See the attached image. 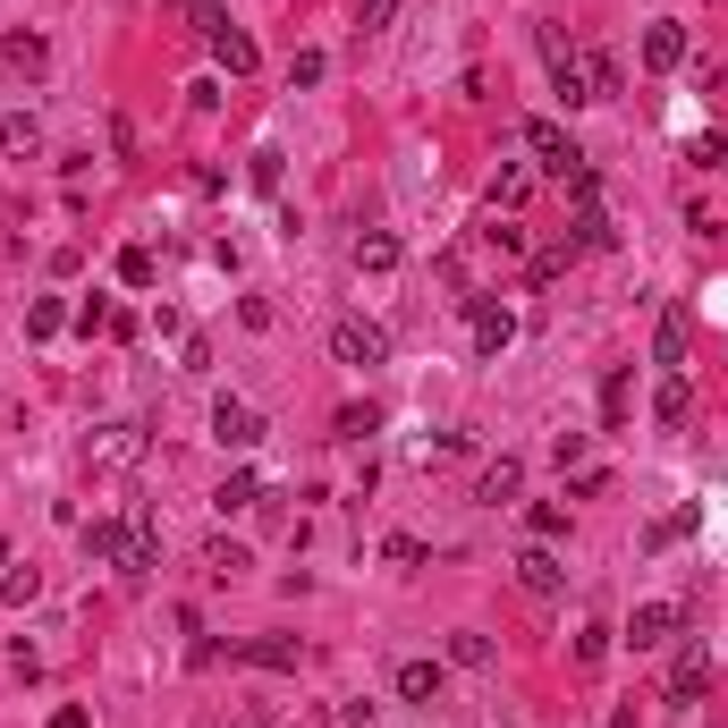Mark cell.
Returning <instances> with one entry per match:
<instances>
[{
	"label": "cell",
	"mask_w": 728,
	"mask_h": 728,
	"mask_svg": "<svg viewBox=\"0 0 728 728\" xmlns=\"http://www.w3.org/2000/svg\"><path fill=\"white\" fill-rule=\"evenodd\" d=\"M525 145H534V161L551 170V178H593V161H585V145H576L568 127H551V119H525Z\"/></svg>",
	"instance_id": "cell-1"
},
{
	"label": "cell",
	"mask_w": 728,
	"mask_h": 728,
	"mask_svg": "<svg viewBox=\"0 0 728 728\" xmlns=\"http://www.w3.org/2000/svg\"><path fill=\"white\" fill-rule=\"evenodd\" d=\"M331 356H339V365H390V331L348 314V322H331Z\"/></svg>",
	"instance_id": "cell-2"
},
{
	"label": "cell",
	"mask_w": 728,
	"mask_h": 728,
	"mask_svg": "<svg viewBox=\"0 0 728 728\" xmlns=\"http://www.w3.org/2000/svg\"><path fill=\"white\" fill-rule=\"evenodd\" d=\"M212 441L221 449H254L263 441V415H254L246 398H212Z\"/></svg>",
	"instance_id": "cell-3"
},
{
	"label": "cell",
	"mask_w": 728,
	"mask_h": 728,
	"mask_svg": "<svg viewBox=\"0 0 728 728\" xmlns=\"http://www.w3.org/2000/svg\"><path fill=\"white\" fill-rule=\"evenodd\" d=\"M678 619H686L678 602H644V610L627 619V644H635V652H661L669 635H678Z\"/></svg>",
	"instance_id": "cell-4"
},
{
	"label": "cell",
	"mask_w": 728,
	"mask_h": 728,
	"mask_svg": "<svg viewBox=\"0 0 728 728\" xmlns=\"http://www.w3.org/2000/svg\"><path fill=\"white\" fill-rule=\"evenodd\" d=\"M136 458H145V432H136V424H102V432H94V466H111V475H127Z\"/></svg>",
	"instance_id": "cell-5"
},
{
	"label": "cell",
	"mask_w": 728,
	"mask_h": 728,
	"mask_svg": "<svg viewBox=\"0 0 728 728\" xmlns=\"http://www.w3.org/2000/svg\"><path fill=\"white\" fill-rule=\"evenodd\" d=\"M466 322H475V348H483V356H500L508 339H517V314H508V305H492V297H475V305H466Z\"/></svg>",
	"instance_id": "cell-6"
},
{
	"label": "cell",
	"mask_w": 728,
	"mask_h": 728,
	"mask_svg": "<svg viewBox=\"0 0 728 728\" xmlns=\"http://www.w3.org/2000/svg\"><path fill=\"white\" fill-rule=\"evenodd\" d=\"M153 568H161V534L136 517V525H127V542H119V576H153Z\"/></svg>",
	"instance_id": "cell-7"
},
{
	"label": "cell",
	"mask_w": 728,
	"mask_h": 728,
	"mask_svg": "<svg viewBox=\"0 0 728 728\" xmlns=\"http://www.w3.org/2000/svg\"><path fill=\"white\" fill-rule=\"evenodd\" d=\"M517 585H525V593H559V585H568V568H559V559H551V551H525V559H517Z\"/></svg>",
	"instance_id": "cell-8"
},
{
	"label": "cell",
	"mask_w": 728,
	"mask_h": 728,
	"mask_svg": "<svg viewBox=\"0 0 728 728\" xmlns=\"http://www.w3.org/2000/svg\"><path fill=\"white\" fill-rule=\"evenodd\" d=\"M703 686H712V661H703V644H695V652H678V669H669V703H695Z\"/></svg>",
	"instance_id": "cell-9"
},
{
	"label": "cell",
	"mask_w": 728,
	"mask_h": 728,
	"mask_svg": "<svg viewBox=\"0 0 728 728\" xmlns=\"http://www.w3.org/2000/svg\"><path fill=\"white\" fill-rule=\"evenodd\" d=\"M686 60V26H678V18H661V26L644 34V68H678Z\"/></svg>",
	"instance_id": "cell-10"
},
{
	"label": "cell",
	"mask_w": 728,
	"mask_h": 728,
	"mask_svg": "<svg viewBox=\"0 0 728 728\" xmlns=\"http://www.w3.org/2000/svg\"><path fill=\"white\" fill-rule=\"evenodd\" d=\"M398 703H441V661H398Z\"/></svg>",
	"instance_id": "cell-11"
},
{
	"label": "cell",
	"mask_w": 728,
	"mask_h": 728,
	"mask_svg": "<svg viewBox=\"0 0 728 728\" xmlns=\"http://www.w3.org/2000/svg\"><path fill=\"white\" fill-rule=\"evenodd\" d=\"M238 661H254V669H297V644H288V635H254V644H238Z\"/></svg>",
	"instance_id": "cell-12"
},
{
	"label": "cell",
	"mask_w": 728,
	"mask_h": 728,
	"mask_svg": "<svg viewBox=\"0 0 728 728\" xmlns=\"http://www.w3.org/2000/svg\"><path fill=\"white\" fill-rule=\"evenodd\" d=\"M652 356H661L669 373L686 365V314H678V305H669V314H661V331H652Z\"/></svg>",
	"instance_id": "cell-13"
},
{
	"label": "cell",
	"mask_w": 728,
	"mask_h": 728,
	"mask_svg": "<svg viewBox=\"0 0 728 728\" xmlns=\"http://www.w3.org/2000/svg\"><path fill=\"white\" fill-rule=\"evenodd\" d=\"M356 271H398V238H390V229L356 238Z\"/></svg>",
	"instance_id": "cell-14"
},
{
	"label": "cell",
	"mask_w": 728,
	"mask_h": 728,
	"mask_svg": "<svg viewBox=\"0 0 728 728\" xmlns=\"http://www.w3.org/2000/svg\"><path fill=\"white\" fill-rule=\"evenodd\" d=\"M0 145H9L18 161H34V153H43V127H34L26 111H9V119H0Z\"/></svg>",
	"instance_id": "cell-15"
},
{
	"label": "cell",
	"mask_w": 728,
	"mask_h": 728,
	"mask_svg": "<svg viewBox=\"0 0 728 728\" xmlns=\"http://www.w3.org/2000/svg\"><path fill=\"white\" fill-rule=\"evenodd\" d=\"M517 483H525V466H517V458H492V466H483V500H492V508L517 500Z\"/></svg>",
	"instance_id": "cell-16"
},
{
	"label": "cell",
	"mask_w": 728,
	"mask_h": 728,
	"mask_svg": "<svg viewBox=\"0 0 728 728\" xmlns=\"http://www.w3.org/2000/svg\"><path fill=\"white\" fill-rule=\"evenodd\" d=\"M652 415H661V424H686V415H695V390H686V373H669V381H661Z\"/></svg>",
	"instance_id": "cell-17"
},
{
	"label": "cell",
	"mask_w": 728,
	"mask_h": 728,
	"mask_svg": "<svg viewBox=\"0 0 728 728\" xmlns=\"http://www.w3.org/2000/svg\"><path fill=\"white\" fill-rule=\"evenodd\" d=\"M212 60H221L229 77H254V43H246V34H229V26H221V34H212Z\"/></svg>",
	"instance_id": "cell-18"
},
{
	"label": "cell",
	"mask_w": 728,
	"mask_h": 728,
	"mask_svg": "<svg viewBox=\"0 0 728 728\" xmlns=\"http://www.w3.org/2000/svg\"><path fill=\"white\" fill-rule=\"evenodd\" d=\"M254 500H263V483H254L246 466H238V475H229L221 492H212V508H221V517H238V508H254Z\"/></svg>",
	"instance_id": "cell-19"
},
{
	"label": "cell",
	"mask_w": 728,
	"mask_h": 728,
	"mask_svg": "<svg viewBox=\"0 0 728 728\" xmlns=\"http://www.w3.org/2000/svg\"><path fill=\"white\" fill-rule=\"evenodd\" d=\"M525 525H534V542H559V534H568V508H559V500H534V508H525Z\"/></svg>",
	"instance_id": "cell-20"
},
{
	"label": "cell",
	"mask_w": 728,
	"mask_h": 728,
	"mask_svg": "<svg viewBox=\"0 0 728 728\" xmlns=\"http://www.w3.org/2000/svg\"><path fill=\"white\" fill-rule=\"evenodd\" d=\"M695 525H703V508H678V517H661V525H652L644 542H652V551H669V542H678V534H695Z\"/></svg>",
	"instance_id": "cell-21"
},
{
	"label": "cell",
	"mask_w": 728,
	"mask_h": 728,
	"mask_svg": "<svg viewBox=\"0 0 728 728\" xmlns=\"http://www.w3.org/2000/svg\"><path fill=\"white\" fill-rule=\"evenodd\" d=\"M381 432V407H339V441H373Z\"/></svg>",
	"instance_id": "cell-22"
},
{
	"label": "cell",
	"mask_w": 728,
	"mask_h": 728,
	"mask_svg": "<svg viewBox=\"0 0 728 728\" xmlns=\"http://www.w3.org/2000/svg\"><path fill=\"white\" fill-rule=\"evenodd\" d=\"M119 542H127V525H111V517L85 525V551H94V559H119Z\"/></svg>",
	"instance_id": "cell-23"
},
{
	"label": "cell",
	"mask_w": 728,
	"mask_h": 728,
	"mask_svg": "<svg viewBox=\"0 0 728 728\" xmlns=\"http://www.w3.org/2000/svg\"><path fill=\"white\" fill-rule=\"evenodd\" d=\"M449 661H458V669H483V661H492V644H483V635H449Z\"/></svg>",
	"instance_id": "cell-24"
},
{
	"label": "cell",
	"mask_w": 728,
	"mask_h": 728,
	"mask_svg": "<svg viewBox=\"0 0 728 728\" xmlns=\"http://www.w3.org/2000/svg\"><path fill=\"white\" fill-rule=\"evenodd\" d=\"M119 280H127V288H153V254L127 246V254H119Z\"/></svg>",
	"instance_id": "cell-25"
},
{
	"label": "cell",
	"mask_w": 728,
	"mask_h": 728,
	"mask_svg": "<svg viewBox=\"0 0 728 728\" xmlns=\"http://www.w3.org/2000/svg\"><path fill=\"white\" fill-rule=\"evenodd\" d=\"M26 322H34V339H51V331H68V305H60V297H43Z\"/></svg>",
	"instance_id": "cell-26"
},
{
	"label": "cell",
	"mask_w": 728,
	"mask_h": 728,
	"mask_svg": "<svg viewBox=\"0 0 728 728\" xmlns=\"http://www.w3.org/2000/svg\"><path fill=\"white\" fill-rule=\"evenodd\" d=\"M576 661L602 669V661H610V627H585V635H576Z\"/></svg>",
	"instance_id": "cell-27"
},
{
	"label": "cell",
	"mask_w": 728,
	"mask_h": 728,
	"mask_svg": "<svg viewBox=\"0 0 728 728\" xmlns=\"http://www.w3.org/2000/svg\"><path fill=\"white\" fill-rule=\"evenodd\" d=\"M322 728H373V703H331V712H322Z\"/></svg>",
	"instance_id": "cell-28"
},
{
	"label": "cell",
	"mask_w": 728,
	"mask_h": 728,
	"mask_svg": "<svg viewBox=\"0 0 728 728\" xmlns=\"http://www.w3.org/2000/svg\"><path fill=\"white\" fill-rule=\"evenodd\" d=\"M390 18H398V0H356V26H365V34H381Z\"/></svg>",
	"instance_id": "cell-29"
},
{
	"label": "cell",
	"mask_w": 728,
	"mask_h": 728,
	"mask_svg": "<svg viewBox=\"0 0 728 728\" xmlns=\"http://www.w3.org/2000/svg\"><path fill=\"white\" fill-rule=\"evenodd\" d=\"M492 204H508V212H517V204H525V170H508V178H492Z\"/></svg>",
	"instance_id": "cell-30"
},
{
	"label": "cell",
	"mask_w": 728,
	"mask_h": 728,
	"mask_svg": "<svg viewBox=\"0 0 728 728\" xmlns=\"http://www.w3.org/2000/svg\"><path fill=\"white\" fill-rule=\"evenodd\" d=\"M51 728H85V712H77V703H60V712H51Z\"/></svg>",
	"instance_id": "cell-31"
}]
</instances>
